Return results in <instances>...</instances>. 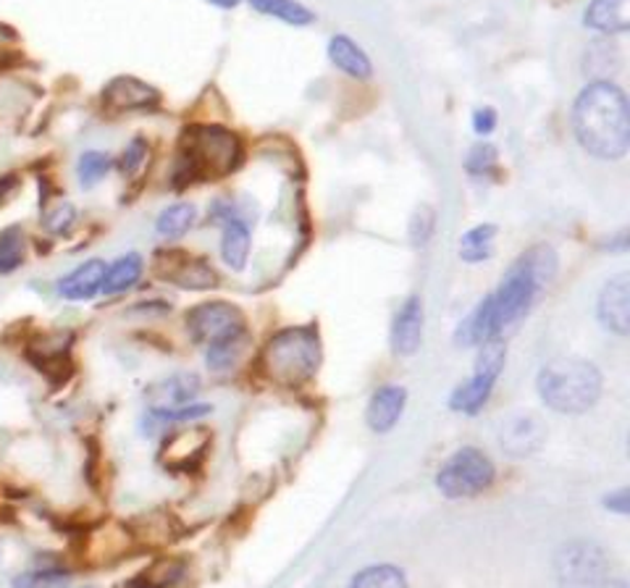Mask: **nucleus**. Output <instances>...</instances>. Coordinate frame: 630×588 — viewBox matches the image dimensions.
Instances as JSON below:
<instances>
[{"label":"nucleus","instance_id":"obj_1","mask_svg":"<svg viewBox=\"0 0 630 588\" xmlns=\"http://www.w3.org/2000/svg\"><path fill=\"white\" fill-rule=\"evenodd\" d=\"M573 129L586 153L602 161H617L630 148L628 97L612 82H591L575 97Z\"/></svg>","mask_w":630,"mask_h":588},{"label":"nucleus","instance_id":"obj_2","mask_svg":"<svg viewBox=\"0 0 630 588\" xmlns=\"http://www.w3.org/2000/svg\"><path fill=\"white\" fill-rule=\"evenodd\" d=\"M555 273L557 255L547 245L530 247L523 258H517L515 263H512L510 271L504 273L502 284L497 286V292L486 297L491 326H494L497 337L502 334V329H508L510 324H515L517 318L530 310L536 294L547 284H551Z\"/></svg>","mask_w":630,"mask_h":588},{"label":"nucleus","instance_id":"obj_3","mask_svg":"<svg viewBox=\"0 0 630 588\" xmlns=\"http://www.w3.org/2000/svg\"><path fill=\"white\" fill-rule=\"evenodd\" d=\"M242 163V145L236 134L223 127L197 124L184 132L179 161H176L174 185L184 187L200 179H219L232 174Z\"/></svg>","mask_w":630,"mask_h":588},{"label":"nucleus","instance_id":"obj_4","mask_svg":"<svg viewBox=\"0 0 630 588\" xmlns=\"http://www.w3.org/2000/svg\"><path fill=\"white\" fill-rule=\"evenodd\" d=\"M538 395L547 408L562 415H581L602 397V374L594 363L562 357L544 365L538 374Z\"/></svg>","mask_w":630,"mask_h":588},{"label":"nucleus","instance_id":"obj_5","mask_svg":"<svg viewBox=\"0 0 630 588\" xmlns=\"http://www.w3.org/2000/svg\"><path fill=\"white\" fill-rule=\"evenodd\" d=\"M268 374L279 384L298 387L311 381L320 365V344L311 329H287L276 334L262 352Z\"/></svg>","mask_w":630,"mask_h":588},{"label":"nucleus","instance_id":"obj_6","mask_svg":"<svg viewBox=\"0 0 630 588\" xmlns=\"http://www.w3.org/2000/svg\"><path fill=\"white\" fill-rule=\"evenodd\" d=\"M494 462L481 449L463 447L439 470L436 486L450 499H468V496L486 492L494 483Z\"/></svg>","mask_w":630,"mask_h":588},{"label":"nucleus","instance_id":"obj_7","mask_svg":"<svg viewBox=\"0 0 630 588\" xmlns=\"http://www.w3.org/2000/svg\"><path fill=\"white\" fill-rule=\"evenodd\" d=\"M504 355H508V348H504V342L499 337H491L481 342V355H478L476 361V371H472V376L463 384V387L455 389L450 402L452 410L472 415L489 402L491 391L497 387V378L504 368Z\"/></svg>","mask_w":630,"mask_h":588},{"label":"nucleus","instance_id":"obj_8","mask_svg":"<svg viewBox=\"0 0 630 588\" xmlns=\"http://www.w3.org/2000/svg\"><path fill=\"white\" fill-rule=\"evenodd\" d=\"M187 331L202 348H215V344L232 342V339L247 337V324L242 310L223 299H210V303L197 305L187 313Z\"/></svg>","mask_w":630,"mask_h":588},{"label":"nucleus","instance_id":"obj_9","mask_svg":"<svg viewBox=\"0 0 630 588\" xmlns=\"http://www.w3.org/2000/svg\"><path fill=\"white\" fill-rule=\"evenodd\" d=\"M555 575L560 588H604L607 586V557L591 541H570L555 557Z\"/></svg>","mask_w":630,"mask_h":588},{"label":"nucleus","instance_id":"obj_10","mask_svg":"<svg viewBox=\"0 0 630 588\" xmlns=\"http://www.w3.org/2000/svg\"><path fill=\"white\" fill-rule=\"evenodd\" d=\"M158 271L182 290H213L219 284V273L206 258H192L184 250H166L158 255Z\"/></svg>","mask_w":630,"mask_h":588},{"label":"nucleus","instance_id":"obj_11","mask_svg":"<svg viewBox=\"0 0 630 588\" xmlns=\"http://www.w3.org/2000/svg\"><path fill=\"white\" fill-rule=\"evenodd\" d=\"M599 321L607 331H612L617 337H626L630 329V277L628 273H617L615 279H609L604 284L599 294Z\"/></svg>","mask_w":630,"mask_h":588},{"label":"nucleus","instance_id":"obj_12","mask_svg":"<svg viewBox=\"0 0 630 588\" xmlns=\"http://www.w3.org/2000/svg\"><path fill=\"white\" fill-rule=\"evenodd\" d=\"M158 103H161V93L153 84L135 77H116L103 90V106L108 110H144L155 108Z\"/></svg>","mask_w":630,"mask_h":588},{"label":"nucleus","instance_id":"obj_13","mask_svg":"<svg viewBox=\"0 0 630 588\" xmlns=\"http://www.w3.org/2000/svg\"><path fill=\"white\" fill-rule=\"evenodd\" d=\"M544 439H547V428H544V423L536 415L508 418L502 431H499V442H502V449L510 457L534 455Z\"/></svg>","mask_w":630,"mask_h":588},{"label":"nucleus","instance_id":"obj_14","mask_svg":"<svg viewBox=\"0 0 630 588\" xmlns=\"http://www.w3.org/2000/svg\"><path fill=\"white\" fill-rule=\"evenodd\" d=\"M420 339H423V303L420 297H407L402 308L397 310L392 324V350L394 355H412L420 348Z\"/></svg>","mask_w":630,"mask_h":588},{"label":"nucleus","instance_id":"obj_15","mask_svg":"<svg viewBox=\"0 0 630 588\" xmlns=\"http://www.w3.org/2000/svg\"><path fill=\"white\" fill-rule=\"evenodd\" d=\"M105 268L108 266L97 258L84 260L82 266H77L74 271L66 273V277L58 281V294H61L63 299H69V303H84V299H92L97 292H101Z\"/></svg>","mask_w":630,"mask_h":588},{"label":"nucleus","instance_id":"obj_16","mask_svg":"<svg viewBox=\"0 0 630 588\" xmlns=\"http://www.w3.org/2000/svg\"><path fill=\"white\" fill-rule=\"evenodd\" d=\"M407 402V391L402 387H381L376 395L371 397L365 410V421L371 431L376 434H386L397 426L399 415H402Z\"/></svg>","mask_w":630,"mask_h":588},{"label":"nucleus","instance_id":"obj_17","mask_svg":"<svg viewBox=\"0 0 630 588\" xmlns=\"http://www.w3.org/2000/svg\"><path fill=\"white\" fill-rule=\"evenodd\" d=\"M630 0H594L586 9V27L602 35H622L630 30Z\"/></svg>","mask_w":630,"mask_h":588},{"label":"nucleus","instance_id":"obj_18","mask_svg":"<svg viewBox=\"0 0 630 588\" xmlns=\"http://www.w3.org/2000/svg\"><path fill=\"white\" fill-rule=\"evenodd\" d=\"M328 58H331L334 67L345 71V74L352 77V80H371L373 74L371 58H368L365 50L347 35L331 37V43H328Z\"/></svg>","mask_w":630,"mask_h":588},{"label":"nucleus","instance_id":"obj_19","mask_svg":"<svg viewBox=\"0 0 630 588\" xmlns=\"http://www.w3.org/2000/svg\"><path fill=\"white\" fill-rule=\"evenodd\" d=\"M142 271H144V260L140 252L121 255V258L114 260V263L105 268L101 294H105V297H114V294L129 292L131 286H137V281L142 279Z\"/></svg>","mask_w":630,"mask_h":588},{"label":"nucleus","instance_id":"obj_20","mask_svg":"<svg viewBox=\"0 0 630 588\" xmlns=\"http://www.w3.org/2000/svg\"><path fill=\"white\" fill-rule=\"evenodd\" d=\"M210 408L208 404H182V408H150V413L144 415L142 421V434L158 436L163 431H168L171 426H179V423L197 421V418L208 415Z\"/></svg>","mask_w":630,"mask_h":588},{"label":"nucleus","instance_id":"obj_21","mask_svg":"<svg viewBox=\"0 0 630 588\" xmlns=\"http://www.w3.org/2000/svg\"><path fill=\"white\" fill-rule=\"evenodd\" d=\"M221 255H223V263L232 268V271H242V268L247 266L249 228L242 219H229L226 224H223Z\"/></svg>","mask_w":630,"mask_h":588},{"label":"nucleus","instance_id":"obj_22","mask_svg":"<svg viewBox=\"0 0 630 588\" xmlns=\"http://www.w3.org/2000/svg\"><path fill=\"white\" fill-rule=\"evenodd\" d=\"M195 219H197V211L192 202H176V205H168L155 221L158 237L179 239L189 232V228H192Z\"/></svg>","mask_w":630,"mask_h":588},{"label":"nucleus","instance_id":"obj_23","mask_svg":"<svg viewBox=\"0 0 630 588\" xmlns=\"http://www.w3.org/2000/svg\"><path fill=\"white\" fill-rule=\"evenodd\" d=\"M249 5L260 14L292 24V27H307L313 22V11L305 9L300 0H249Z\"/></svg>","mask_w":630,"mask_h":588},{"label":"nucleus","instance_id":"obj_24","mask_svg":"<svg viewBox=\"0 0 630 588\" xmlns=\"http://www.w3.org/2000/svg\"><path fill=\"white\" fill-rule=\"evenodd\" d=\"M197 389H200V384H197L195 376L168 378V381L158 384L153 389V395H158L155 408H182V404L195 402Z\"/></svg>","mask_w":630,"mask_h":588},{"label":"nucleus","instance_id":"obj_25","mask_svg":"<svg viewBox=\"0 0 630 588\" xmlns=\"http://www.w3.org/2000/svg\"><path fill=\"white\" fill-rule=\"evenodd\" d=\"M182 575H184V562L182 560L163 557V560L153 562L148 571L137 575V578L131 580V588H168V586H174L176 580L182 578Z\"/></svg>","mask_w":630,"mask_h":588},{"label":"nucleus","instance_id":"obj_26","mask_svg":"<svg viewBox=\"0 0 630 588\" xmlns=\"http://www.w3.org/2000/svg\"><path fill=\"white\" fill-rule=\"evenodd\" d=\"M494 237L497 226L491 224L470 228V232L459 239V258L468 260V263H481V260L491 258V252H494Z\"/></svg>","mask_w":630,"mask_h":588},{"label":"nucleus","instance_id":"obj_27","mask_svg":"<svg viewBox=\"0 0 630 588\" xmlns=\"http://www.w3.org/2000/svg\"><path fill=\"white\" fill-rule=\"evenodd\" d=\"M347 588H407V578L394 565H371L354 575Z\"/></svg>","mask_w":630,"mask_h":588},{"label":"nucleus","instance_id":"obj_28","mask_svg":"<svg viewBox=\"0 0 630 588\" xmlns=\"http://www.w3.org/2000/svg\"><path fill=\"white\" fill-rule=\"evenodd\" d=\"M71 573L63 567H30V571L13 575L11 588H63Z\"/></svg>","mask_w":630,"mask_h":588},{"label":"nucleus","instance_id":"obj_29","mask_svg":"<svg viewBox=\"0 0 630 588\" xmlns=\"http://www.w3.org/2000/svg\"><path fill=\"white\" fill-rule=\"evenodd\" d=\"M24 263V232L9 226L0 232V277H9Z\"/></svg>","mask_w":630,"mask_h":588},{"label":"nucleus","instance_id":"obj_30","mask_svg":"<svg viewBox=\"0 0 630 588\" xmlns=\"http://www.w3.org/2000/svg\"><path fill=\"white\" fill-rule=\"evenodd\" d=\"M110 172V158L97 150H88V153L79 155L77 163V176L82 181V187H95L97 181H103Z\"/></svg>","mask_w":630,"mask_h":588},{"label":"nucleus","instance_id":"obj_31","mask_svg":"<svg viewBox=\"0 0 630 588\" xmlns=\"http://www.w3.org/2000/svg\"><path fill=\"white\" fill-rule=\"evenodd\" d=\"M245 344H247V337L232 339V342H223V344H215V348H208V368L210 371L232 368V365L236 363V357H240L242 350H245Z\"/></svg>","mask_w":630,"mask_h":588},{"label":"nucleus","instance_id":"obj_32","mask_svg":"<svg viewBox=\"0 0 630 588\" xmlns=\"http://www.w3.org/2000/svg\"><path fill=\"white\" fill-rule=\"evenodd\" d=\"M497 166V150L491 145H476L468 155V174L483 176Z\"/></svg>","mask_w":630,"mask_h":588},{"label":"nucleus","instance_id":"obj_33","mask_svg":"<svg viewBox=\"0 0 630 588\" xmlns=\"http://www.w3.org/2000/svg\"><path fill=\"white\" fill-rule=\"evenodd\" d=\"M144 155H148V142H144L142 137H137V140H131V142H129V148L124 150L121 163H118V168H121L124 174L137 172V168L142 166Z\"/></svg>","mask_w":630,"mask_h":588},{"label":"nucleus","instance_id":"obj_34","mask_svg":"<svg viewBox=\"0 0 630 588\" xmlns=\"http://www.w3.org/2000/svg\"><path fill=\"white\" fill-rule=\"evenodd\" d=\"M74 219H77L74 208H71L69 202H66V205H58L56 211L48 213V219H45V224H48L50 232L63 234V232H69L71 224H74Z\"/></svg>","mask_w":630,"mask_h":588},{"label":"nucleus","instance_id":"obj_35","mask_svg":"<svg viewBox=\"0 0 630 588\" xmlns=\"http://www.w3.org/2000/svg\"><path fill=\"white\" fill-rule=\"evenodd\" d=\"M431 228H433V213L429 208H423V211L416 213V219H412L410 224L412 242H416V245H423V242L431 237Z\"/></svg>","mask_w":630,"mask_h":588},{"label":"nucleus","instance_id":"obj_36","mask_svg":"<svg viewBox=\"0 0 630 588\" xmlns=\"http://www.w3.org/2000/svg\"><path fill=\"white\" fill-rule=\"evenodd\" d=\"M497 127V114L491 108H481L472 114V129H476L478 134H491Z\"/></svg>","mask_w":630,"mask_h":588},{"label":"nucleus","instance_id":"obj_37","mask_svg":"<svg viewBox=\"0 0 630 588\" xmlns=\"http://www.w3.org/2000/svg\"><path fill=\"white\" fill-rule=\"evenodd\" d=\"M604 502H607L609 509H615V513L626 515L628 509H630V494H628V489H620V492H617V494H609Z\"/></svg>","mask_w":630,"mask_h":588},{"label":"nucleus","instance_id":"obj_38","mask_svg":"<svg viewBox=\"0 0 630 588\" xmlns=\"http://www.w3.org/2000/svg\"><path fill=\"white\" fill-rule=\"evenodd\" d=\"M208 3L219 5V9H236V5H240L242 0H208Z\"/></svg>","mask_w":630,"mask_h":588}]
</instances>
